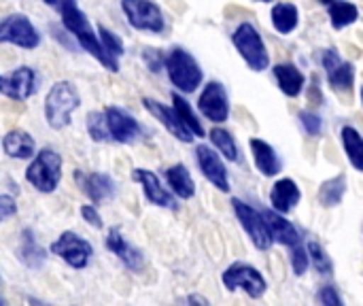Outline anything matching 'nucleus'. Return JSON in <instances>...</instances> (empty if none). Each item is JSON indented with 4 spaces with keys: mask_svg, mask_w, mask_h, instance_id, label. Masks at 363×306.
Here are the masks:
<instances>
[{
    "mask_svg": "<svg viewBox=\"0 0 363 306\" xmlns=\"http://www.w3.org/2000/svg\"><path fill=\"white\" fill-rule=\"evenodd\" d=\"M60 13H62V23H64V28L79 40V45H81L89 55H94L104 68H108L111 72H117L119 66H117L115 58L106 53V49H104L100 36L91 30V26H89L87 17L83 15V11L79 9L77 0H62Z\"/></svg>",
    "mask_w": 363,
    "mask_h": 306,
    "instance_id": "obj_1",
    "label": "nucleus"
},
{
    "mask_svg": "<svg viewBox=\"0 0 363 306\" xmlns=\"http://www.w3.org/2000/svg\"><path fill=\"white\" fill-rule=\"evenodd\" d=\"M79 104H81V96L70 81H57L55 85H51L45 98V119L49 128L53 130L66 128Z\"/></svg>",
    "mask_w": 363,
    "mask_h": 306,
    "instance_id": "obj_2",
    "label": "nucleus"
},
{
    "mask_svg": "<svg viewBox=\"0 0 363 306\" xmlns=\"http://www.w3.org/2000/svg\"><path fill=\"white\" fill-rule=\"evenodd\" d=\"M166 70L168 77L172 81V85L185 94H191L198 89V85L202 83L204 75L200 64L196 62V58L185 51L183 47H174L168 55H166Z\"/></svg>",
    "mask_w": 363,
    "mask_h": 306,
    "instance_id": "obj_3",
    "label": "nucleus"
},
{
    "mask_svg": "<svg viewBox=\"0 0 363 306\" xmlns=\"http://www.w3.org/2000/svg\"><path fill=\"white\" fill-rule=\"evenodd\" d=\"M26 181L43 194L55 192L60 181H62V158H60V153L49 149V147L38 151L26 170Z\"/></svg>",
    "mask_w": 363,
    "mask_h": 306,
    "instance_id": "obj_4",
    "label": "nucleus"
},
{
    "mask_svg": "<svg viewBox=\"0 0 363 306\" xmlns=\"http://www.w3.org/2000/svg\"><path fill=\"white\" fill-rule=\"evenodd\" d=\"M232 43L247 62V66L255 72H262L270 66V55L259 30L253 23H240L232 34Z\"/></svg>",
    "mask_w": 363,
    "mask_h": 306,
    "instance_id": "obj_5",
    "label": "nucleus"
},
{
    "mask_svg": "<svg viewBox=\"0 0 363 306\" xmlns=\"http://www.w3.org/2000/svg\"><path fill=\"white\" fill-rule=\"evenodd\" d=\"M221 281L228 292L242 290L249 298H262L268 290V283L262 277V273L245 262H234L232 266H228Z\"/></svg>",
    "mask_w": 363,
    "mask_h": 306,
    "instance_id": "obj_6",
    "label": "nucleus"
},
{
    "mask_svg": "<svg viewBox=\"0 0 363 306\" xmlns=\"http://www.w3.org/2000/svg\"><path fill=\"white\" fill-rule=\"evenodd\" d=\"M51 253L57 256L62 262H66L70 268L81 271V268H85V266L89 264V260H91V256H94V247H91L85 239H81L77 232L66 230V232H62L60 239L51 245Z\"/></svg>",
    "mask_w": 363,
    "mask_h": 306,
    "instance_id": "obj_7",
    "label": "nucleus"
},
{
    "mask_svg": "<svg viewBox=\"0 0 363 306\" xmlns=\"http://www.w3.org/2000/svg\"><path fill=\"white\" fill-rule=\"evenodd\" d=\"M121 9L128 17V23L134 30H145V32L157 34L166 28L160 6L151 0H121Z\"/></svg>",
    "mask_w": 363,
    "mask_h": 306,
    "instance_id": "obj_8",
    "label": "nucleus"
},
{
    "mask_svg": "<svg viewBox=\"0 0 363 306\" xmlns=\"http://www.w3.org/2000/svg\"><path fill=\"white\" fill-rule=\"evenodd\" d=\"M0 40L15 45V47H21V49H34L40 45V34L26 15L17 13V15H9L2 19Z\"/></svg>",
    "mask_w": 363,
    "mask_h": 306,
    "instance_id": "obj_9",
    "label": "nucleus"
},
{
    "mask_svg": "<svg viewBox=\"0 0 363 306\" xmlns=\"http://www.w3.org/2000/svg\"><path fill=\"white\" fill-rule=\"evenodd\" d=\"M232 207H234V213L240 222V226L245 228V232L249 234V239L253 241V245L262 251L270 249V245L274 243L270 232H268V226H266V219H264V213L255 211L253 207H249L247 202L234 198L232 200Z\"/></svg>",
    "mask_w": 363,
    "mask_h": 306,
    "instance_id": "obj_10",
    "label": "nucleus"
},
{
    "mask_svg": "<svg viewBox=\"0 0 363 306\" xmlns=\"http://www.w3.org/2000/svg\"><path fill=\"white\" fill-rule=\"evenodd\" d=\"M321 64L325 68L328 81L336 92H349L355 83V68L351 62L342 60L336 49H323Z\"/></svg>",
    "mask_w": 363,
    "mask_h": 306,
    "instance_id": "obj_11",
    "label": "nucleus"
},
{
    "mask_svg": "<svg viewBox=\"0 0 363 306\" xmlns=\"http://www.w3.org/2000/svg\"><path fill=\"white\" fill-rule=\"evenodd\" d=\"M36 85L38 77L30 66H19L0 77V92L11 100H28L36 92Z\"/></svg>",
    "mask_w": 363,
    "mask_h": 306,
    "instance_id": "obj_12",
    "label": "nucleus"
},
{
    "mask_svg": "<svg viewBox=\"0 0 363 306\" xmlns=\"http://www.w3.org/2000/svg\"><path fill=\"white\" fill-rule=\"evenodd\" d=\"M198 106L206 119H211L213 124H223L230 115V100H228L225 87L219 81L206 83L204 92L200 94Z\"/></svg>",
    "mask_w": 363,
    "mask_h": 306,
    "instance_id": "obj_13",
    "label": "nucleus"
},
{
    "mask_svg": "<svg viewBox=\"0 0 363 306\" xmlns=\"http://www.w3.org/2000/svg\"><path fill=\"white\" fill-rule=\"evenodd\" d=\"M104 115H106V126H108L111 138L115 143L130 145V143H136L140 138V126H138V121L132 115H128L123 109H119V106H106Z\"/></svg>",
    "mask_w": 363,
    "mask_h": 306,
    "instance_id": "obj_14",
    "label": "nucleus"
},
{
    "mask_svg": "<svg viewBox=\"0 0 363 306\" xmlns=\"http://www.w3.org/2000/svg\"><path fill=\"white\" fill-rule=\"evenodd\" d=\"M143 104H145V109L172 134V136H177L181 143H191L194 138H196V134L183 124V119L179 117V113L174 111V106L170 109V106H166V104H162V102H157V100H153V98H145L143 100Z\"/></svg>",
    "mask_w": 363,
    "mask_h": 306,
    "instance_id": "obj_15",
    "label": "nucleus"
},
{
    "mask_svg": "<svg viewBox=\"0 0 363 306\" xmlns=\"http://www.w3.org/2000/svg\"><path fill=\"white\" fill-rule=\"evenodd\" d=\"M196 160H198V166L202 170V175L223 194L230 192V177H228V168L223 166L219 153H215L211 147L206 145H198L196 147Z\"/></svg>",
    "mask_w": 363,
    "mask_h": 306,
    "instance_id": "obj_16",
    "label": "nucleus"
},
{
    "mask_svg": "<svg viewBox=\"0 0 363 306\" xmlns=\"http://www.w3.org/2000/svg\"><path fill=\"white\" fill-rule=\"evenodd\" d=\"M132 179L136 183L143 185V192L147 196V200L155 207H164V209H177V202L174 198L170 196V192H166L157 179V175L153 170H147V168H134L132 170Z\"/></svg>",
    "mask_w": 363,
    "mask_h": 306,
    "instance_id": "obj_17",
    "label": "nucleus"
},
{
    "mask_svg": "<svg viewBox=\"0 0 363 306\" xmlns=\"http://www.w3.org/2000/svg\"><path fill=\"white\" fill-rule=\"evenodd\" d=\"M77 181L81 183V190L87 194V198L91 202H104V200H111L117 192V183L104 175V173H91V175H83L81 170L74 175Z\"/></svg>",
    "mask_w": 363,
    "mask_h": 306,
    "instance_id": "obj_18",
    "label": "nucleus"
},
{
    "mask_svg": "<svg viewBox=\"0 0 363 306\" xmlns=\"http://www.w3.org/2000/svg\"><path fill=\"white\" fill-rule=\"evenodd\" d=\"M264 213V219H266V226H268V232L272 236L274 243L279 245H285V247H294L298 243H302L300 239V232L296 230V226L291 222H287L283 217V213L279 211H262Z\"/></svg>",
    "mask_w": 363,
    "mask_h": 306,
    "instance_id": "obj_19",
    "label": "nucleus"
},
{
    "mask_svg": "<svg viewBox=\"0 0 363 306\" xmlns=\"http://www.w3.org/2000/svg\"><path fill=\"white\" fill-rule=\"evenodd\" d=\"M300 198H302L300 187H298V183H296L294 179H289V177L279 179V181L272 185V190H270V204H272L274 211H279V213H283V215H285V213H291V211L298 207Z\"/></svg>",
    "mask_w": 363,
    "mask_h": 306,
    "instance_id": "obj_20",
    "label": "nucleus"
},
{
    "mask_svg": "<svg viewBox=\"0 0 363 306\" xmlns=\"http://www.w3.org/2000/svg\"><path fill=\"white\" fill-rule=\"evenodd\" d=\"M249 147H251V153H253V162L257 166V170L264 175V177H274L281 173L283 168V162L277 153V149L262 141V138H251L249 141Z\"/></svg>",
    "mask_w": 363,
    "mask_h": 306,
    "instance_id": "obj_21",
    "label": "nucleus"
},
{
    "mask_svg": "<svg viewBox=\"0 0 363 306\" xmlns=\"http://www.w3.org/2000/svg\"><path fill=\"white\" fill-rule=\"evenodd\" d=\"M106 247L125 264V268H130V271H134V273L143 271V266H145L143 253L125 243V239H123V234H121L119 228H111V230H108V234H106Z\"/></svg>",
    "mask_w": 363,
    "mask_h": 306,
    "instance_id": "obj_22",
    "label": "nucleus"
},
{
    "mask_svg": "<svg viewBox=\"0 0 363 306\" xmlns=\"http://www.w3.org/2000/svg\"><path fill=\"white\" fill-rule=\"evenodd\" d=\"M2 149L9 158L28 160L34 155V138L26 130L17 128V130L6 132V136L2 138Z\"/></svg>",
    "mask_w": 363,
    "mask_h": 306,
    "instance_id": "obj_23",
    "label": "nucleus"
},
{
    "mask_svg": "<svg viewBox=\"0 0 363 306\" xmlns=\"http://www.w3.org/2000/svg\"><path fill=\"white\" fill-rule=\"evenodd\" d=\"M272 72H274L277 83H279V87H281V92L285 96L296 98V96L302 94V89H304V75L298 70V66H294V64H277L272 68Z\"/></svg>",
    "mask_w": 363,
    "mask_h": 306,
    "instance_id": "obj_24",
    "label": "nucleus"
},
{
    "mask_svg": "<svg viewBox=\"0 0 363 306\" xmlns=\"http://www.w3.org/2000/svg\"><path fill=\"white\" fill-rule=\"evenodd\" d=\"M166 181L170 185V190L174 192V196H179L181 200H189L196 196V183L189 175V170L183 164H174L166 170Z\"/></svg>",
    "mask_w": 363,
    "mask_h": 306,
    "instance_id": "obj_25",
    "label": "nucleus"
},
{
    "mask_svg": "<svg viewBox=\"0 0 363 306\" xmlns=\"http://www.w3.org/2000/svg\"><path fill=\"white\" fill-rule=\"evenodd\" d=\"M272 26L281 34H289L298 28L300 21V11L294 2H279L272 6Z\"/></svg>",
    "mask_w": 363,
    "mask_h": 306,
    "instance_id": "obj_26",
    "label": "nucleus"
},
{
    "mask_svg": "<svg viewBox=\"0 0 363 306\" xmlns=\"http://www.w3.org/2000/svg\"><path fill=\"white\" fill-rule=\"evenodd\" d=\"M342 145H345V153L351 162L353 168L362 170L363 173V136L362 132L353 126H345L342 132Z\"/></svg>",
    "mask_w": 363,
    "mask_h": 306,
    "instance_id": "obj_27",
    "label": "nucleus"
},
{
    "mask_svg": "<svg viewBox=\"0 0 363 306\" xmlns=\"http://www.w3.org/2000/svg\"><path fill=\"white\" fill-rule=\"evenodd\" d=\"M345 192H347V177H345V173H340V175H336V177L321 183L319 202L323 207H328V209L338 207L342 202V198H345Z\"/></svg>",
    "mask_w": 363,
    "mask_h": 306,
    "instance_id": "obj_28",
    "label": "nucleus"
},
{
    "mask_svg": "<svg viewBox=\"0 0 363 306\" xmlns=\"http://www.w3.org/2000/svg\"><path fill=\"white\" fill-rule=\"evenodd\" d=\"M359 19V9L353 2L347 0H336L330 4V21L334 30H342Z\"/></svg>",
    "mask_w": 363,
    "mask_h": 306,
    "instance_id": "obj_29",
    "label": "nucleus"
},
{
    "mask_svg": "<svg viewBox=\"0 0 363 306\" xmlns=\"http://www.w3.org/2000/svg\"><path fill=\"white\" fill-rule=\"evenodd\" d=\"M172 106H174V111L179 113V117L183 119V124L196 134V136H200V138H204V128H202V124H200V119H198V115L194 113V109L189 106V102L181 96V94H172Z\"/></svg>",
    "mask_w": 363,
    "mask_h": 306,
    "instance_id": "obj_30",
    "label": "nucleus"
},
{
    "mask_svg": "<svg viewBox=\"0 0 363 306\" xmlns=\"http://www.w3.org/2000/svg\"><path fill=\"white\" fill-rule=\"evenodd\" d=\"M45 251L36 245L34 236L30 230L23 232V243H21V249H19V260L28 266V268H40L43 262H45Z\"/></svg>",
    "mask_w": 363,
    "mask_h": 306,
    "instance_id": "obj_31",
    "label": "nucleus"
},
{
    "mask_svg": "<svg viewBox=\"0 0 363 306\" xmlns=\"http://www.w3.org/2000/svg\"><path fill=\"white\" fill-rule=\"evenodd\" d=\"M208 136H211V143L223 153L225 160H230V162H236V160H238V145H236L234 136H232L228 130H223V128H213V130L208 132Z\"/></svg>",
    "mask_w": 363,
    "mask_h": 306,
    "instance_id": "obj_32",
    "label": "nucleus"
},
{
    "mask_svg": "<svg viewBox=\"0 0 363 306\" xmlns=\"http://www.w3.org/2000/svg\"><path fill=\"white\" fill-rule=\"evenodd\" d=\"M87 132H89V136L96 143H108V141H113L111 138V132H108V126H106V115L104 113H98V111H91L89 113V117H87Z\"/></svg>",
    "mask_w": 363,
    "mask_h": 306,
    "instance_id": "obj_33",
    "label": "nucleus"
},
{
    "mask_svg": "<svg viewBox=\"0 0 363 306\" xmlns=\"http://www.w3.org/2000/svg\"><path fill=\"white\" fill-rule=\"evenodd\" d=\"M308 253H311V262L315 264V268L321 275H332L334 273V264L330 260V256L325 253V249L317 243V241H308Z\"/></svg>",
    "mask_w": 363,
    "mask_h": 306,
    "instance_id": "obj_34",
    "label": "nucleus"
},
{
    "mask_svg": "<svg viewBox=\"0 0 363 306\" xmlns=\"http://www.w3.org/2000/svg\"><path fill=\"white\" fill-rule=\"evenodd\" d=\"M291 251V268L298 277H302L306 271H308V264H311V253H308V247L304 243H298L294 247H289Z\"/></svg>",
    "mask_w": 363,
    "mask_h": 306,
    "instance_id": "obj_35",
    "label": "nucleus"
},
{
    "mask_svg": "<svg viewBox=\"0 0 363 306\" xmlns=\"http://www.w3.org/2000/svg\"><path fill=\"white\" fill-rule=\"evenodd\" d=\"M98 36H100V40H102V45H104V49H106L108 55H113V58L123 55V43H121V38L115 36L108 28L98 26Z\"/></svg>",
    "mask_w": 363,
    "mask_h": 306,
    "instance_id": "obj_36",
    "label": "nucleus"
},
{
    "mask_svg": "<svg viewBox=\"0 0 363 306\" xmlns=\"http://www.w3.org/2000/svg\"><path fill=\"white\" fill-rule=\"evenodd\" d=\"M300 121L304 126V130L311 134V136H319L321 134V128H323V119L317 115V113H308V111H302L300 113Z\"/></svg>",
    "mask_w": 363,
    "mask_h": 306,
    "instance_id": "obj_37",
    "label": "nucleus"
},
{
    "mask_svg": "<svg viewBox=\"0 0 363 306\" xmlns=\"http://www.w3.org/2000/svg\"><path fill=\"white\" fill-rule=\"evenodd\" d=\"M143 58H145V64L149 66V70H153V72H160V70H162V66L166 64V58L162 55V51H160V49H151V47H147V49L143 51Z\"/></svg>",
    "mask_w": 363,
    "mask_h": 306,
    "instance_id": "obj_38",
    "label": "nucleus"
},
{
    "mask_svg": "<svg viewBox=\"0 0 363 306\" xmlns=\"http://www.w3.org/2000/svg\"><path fill=\"white\" fill-rule=\"evenodd\" d=\"M317 302L319 305H325V306H340L342 305V298H340V294L334 290V288H321L319 290V294H317Z\"/></svg>",
    "mask_w": 363,
    "mask_h": 306,
    "instance_id": "obj_39",
    "label": "nucleus"
},
{
    "mask_svg": "<svg viewBox=\"0 0 363 306\" xmlns=\"http://www.w3.org/2000/svg\"><path fill=\"white\" fill-rule=\"evenodd\" d=\"M17 213V204L15 200L9 196V194H2L0 196V219H9L11 215Z\"/></svg>",
    "mask_w": 363,
    "mask_h": 306,
    "instance_id": "obj_40",
    "label": "nucleus"
},
{
    "mask_svg": "<svg viewBox=\"0 0 363 306\" xmlns=\"http://www.w3.org/2000/svg\"><path fill=\"white\" fill-rule=\"evenodd\" d=\"M81 215H83V219H85L89 226H94V228H102V219H100V213L96 211V207H91V204H83V207H81Z\"/></svg>",
    "mask_w": 363,
    "mask_h": 306,
    "instance_id": "obj_41",
    "label": "nucleus"
},
{
    "mask_svg": "<svg viewBox=\"0 0 363 306\" xmlns=\"http://www.w3.org/2000/svg\"><path fill=\"white\" fill-rule=\"evenodd\" d=\"M45 2L51 4V6H57V9H60V4H62V2H57V0H45Z\"/></svg>",
    "mask_w": 363,
    "mask_h": 306,
    "instance_id": "obj_42",
    "label": "nucleus"
},
{
    "mask_svg": "<svg viewBox=\"0 0 363 306\" xmlns=\"http://www.w3.org/2000/svg\"><path fill=\"white\" fill-rule=\"evenodd\" d=\"M321 4H332V2H336V0H319Z\"/></svg>",
    "mask_w": 363,
    "mask_h": 306,
    "instance_id": "obj_43",
    "label": "nucleus"
},
{
    "mask_svg": "<svg viewBox=\"0 0 363 306\" xmlns=\"http://www.w3.org/2000/svg\"><path fill=\"white\" fill-rule=\"evenodd\" d=\"M262 2H272V0H262Z\"/></svg>",
    "mask_w": 363,
    "mask_h": 306,
    "instance_id": "obj_44",
    "label": "nucleus"
},
{
    "mask_svg": "<svg viewBox=\"0 0 363 306\" xmlns=\"http://www.w3.org/2000/svg\"><path fill=\"white\" fill-rule=\"evenodd\" d=\"M362 102H363V87H362Z\"/></svg>",
    "mask_w": 363,
    "mask_h": 306,
    "instance_id": "obj_45",
    "label": "nucleus"
}]
</instances>
